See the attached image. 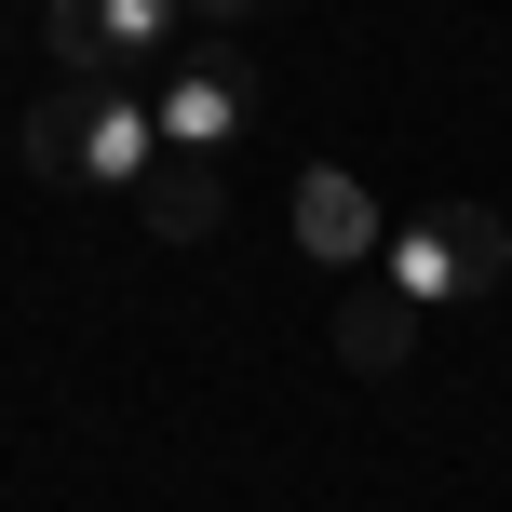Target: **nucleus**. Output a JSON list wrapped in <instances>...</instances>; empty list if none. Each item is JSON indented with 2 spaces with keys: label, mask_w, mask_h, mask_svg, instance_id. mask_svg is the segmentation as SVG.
I'll list each match as a JSON object with an SVG mask.
<instances>
[{
  "label": "nucleus",
  "mask_w": 512,
  "mask_h": 512,
  "mask_svg": "<svg viewBox=\"0 0 512 512\" xmlns=\"http://www.w3.org/2000/svg\"><path fill=\"white\" fill-rule=\"evenodd\" d=\"M149 162H162V122L135 81H54L27 108V176L41 189H149Z\"/></svg>",
  "instance_id": "obj_1"
},
{
  "label": "nucleus",
  "mask_w": 512,
  "mask_h": 512,
  "mask_svg": "<svg viewBox=\"0 0 512 512\" xmlns=\"http://www.w3.org/2000/svg\"><path fill=\"white\" fill-rule=\"evenodd\" d=\"M378 270H391L405 310H472V297L512 283V230L486 203H418L405 230H378Z\"/></svg>",
  "instance_id": "obj_2"
},
{
  "label": "nucleus",
  "mask_w": 512,
  "mask_h": 512,
  "mask_svg": "<svg viewBox=\"0 0 512 512\" xmlns=\"http://www.w3.org/2000/svg\"><path fill=\"white\" fill-rule=\"evenodd\" d=\"M149 122H162V149H189V162H230L243 149V122H256V68L230 41H189V54H162V81H149Z\"/></svg>",
  "instance_id": "obj_3"
},
{
  "label": "nucleus",
  "mask_w": 512,
  "mask_h": 512,
  "mask_svg": "<svg viewBox=\"0 0 512 512\" xmlns=\"http://www.w3.org/2000/svg\"><path fill=\"white\" fill-rule=\"evenodd\" d=\"M41 27H54V68L68 81H149L189 14L176 0H41Z\"/></svg>",
  "instance_id": "obj_4"
},
{
  "label": "nucleus",
  "mask_w": 512,
  "mask_h": 512,
  "mask_svg": "<svg viewBox=\"0 0 512 512\" xmlns=\"http://www.w3.org/2000/svg\"><path fill=\"white\" fill-rule=\"evenodd\" d=\"M297 243L324 256V270H351V256H378V203H364V176H337V162H310V176H297Z\"/></svg>",
  "instance_id": "obj_5"
},
{
  "label": "nucleus",
  "mask_w": 512,
  "mask_h": 512,
  "mask_svg": "<svg viewBox=\"0 0 512 512\" xmlns=\"http://www.w3.org/2000/svg\"><path fill=\"white\" fill-rule=\"evenodd\" d=\"M135 203H149V230H162V243H203L216 216H230V176H216V162H189V149H162Z\"/></svg>",
  "instance_id": "obj_6"
},
{
  "label": "nucleus",
  "mask_w": 512,
  "mask_h": 512,
  "mask_svg": "<svg viewBox=\"0 0 512 512\" xmlns=\"http://www.w3.org/2000/svg\"><path fill=\"white\" fill-rule=\"evenodd\" d=\"M337 351H351L364 378H391V364H405V297H351L337 310Z\"/></svg>",
  "instance_id": "obj_7"
},
{
  "label": "nucleus",
  "mask_w": 512,
  "mask_h": 512,
  "mask_svg": "<svg viewBox=\"0 0 512 512\" xmlns=\"http://www.w3.org/2000/svg\"><path fill=\"white\" fill-rule=\"evenodd\" d=\"M176 14H189V27H243L256 0H176Z\"/></svg>",
  "instance_id": "obj_8"
}]
</instances>
